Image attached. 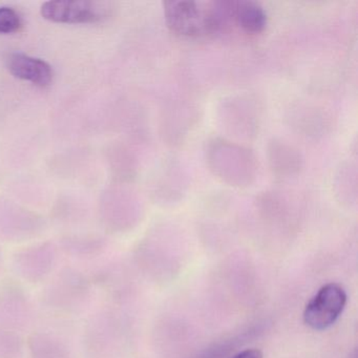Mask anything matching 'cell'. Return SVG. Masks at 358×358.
I'll return each mask as SVG.
<instances>
[{
	"mask_svg": "<svg viewBox=\"0 0 358 358\" xmlns=\"http://www.w3.org/2000/svg\"><path fill=\"white\" fill-rule=\"evenodd\" d=\"M165 20L173 32L182 36L200 37L213 34L229 16L228 3H205L173 0L164 3Z\"/></svg>",
	"mask_w": 358,
	"mask_h": 358,
	"instance_id": "1",
	"label": "cell"
},
{
	"mask_svg": "<svg viewBox=\"0 0 358 358\" xmlns=\"http://www.w3.org/2000/svg\"><path fill=\"white\" fill-rule=\"evenodd\" d=\"M1 264H3V261H1V257H0V267H1Z\"/></svg>",
	"mask_w": 358,
	"mask_h": 358,
	"instance_id": "13",
	"label": "cell"
},
{
	"mask_svg": "<svg viewBox=\"0 0 358 358\" xmlns=\"http://www.w3.org/2000/svg\"><path fill=\"white\" fill-rule=\"evenodd\" d=\"M347 293L341 285L335 282L324 285L306 306L303 322L313 330H326L343 313Z\"/></svg>",
	"mask_w": 358,
	"mask_h": 358,
	"instance_id": "3",
	"label": "cell"
},
{
	"mask_svg": "<svg viewBox=\"0 0 358 358\" xmlns=\"http://www.w3.org/2000/svg\"><path fill=\"white\" fill-rule=\"evenodd\" d=\"M32 303L26 290L14 280L0 282V328L20 332L33 320Z\"/></svg>",
	"mask_w": 358,
	"mask_h": 358,
	"instance_id": "4",
	"label": "cell"
},
{
	"mask_svg": "<svg viewBox=\"0 0 358 358\" xmlns=\"http://www.w3.org/2000/svg\"><path fill=\"white\" fill-rule=\"evenodd\" d=\"M27 347L30 358H72L68 345L51 333H33L29 336Z\"/></svg>",
	"mask_w": 358,
	"mask_h": 358,
	"instance_id": "9",
	"label": "cell"
},
{
	"mask_svg": "<svg viewBox=\"0 0 358 358\" xmlns=\"http://www.w3.org/2000/svg\"><path fill=\"white\" fill-rule=\"evenodd\" d=\"M234 358H263V353L257 349H247L236 354Z\"/></svg>",
	"mask_w": 358,
	"mask_h": 358,
	"instance_id": "12",
	"label": "cell"
},
{
	"mask_svg": "<svg viewBox=\"0 0 358 358\" xmlns=\"http://www.w3.org/2000/svg\"><path fill=\"white\" fill-rule=\"evenodd\" d=\"M229 13L238 27L250 34L263 32L267 26L265 11L259 3L252 1L229 3Z\"/></svg>",
	"mask_w": 358,
	"mask_h": 358,
	"instance_id": "8",
	"label": "cell"
},
{
	"mask_svg": "<svg viewBox=\"0 0 358 358\" xmlns=\"http://www.w3.org/2000/svg\"><path fill=\"white\" fill-rule=\"evenodd\" d=\"M22 28V20L11 8H0V34H12Z\"/></svg>",
	"mask_w": 358,
	"mask_h": 358,
	"instance_id": "11",
	"label": "cell"
},
{
	"mask_svg": "<svg viewBox=\"0 0 358 358\" xmlns=\"http://www.w3.org/2000/svg\"><path fill=\"white\" fill-rule=\"evenodd\" d=\"M57 262L55 251L43 247L18 253L12 261V266L18 278L31 284H38L50 278Z\"/></svg>",
	"mask_w": 358,
	"mask_h": 358,
	"instance_id": "6",
	"label": "cell"
},
{
	"mask_svg": "<svg viewBox=\"0 0 358 358\" xmlns=\"http://www.w3.org/2000/svg\"><path fill=\"white\" fill-rule=\"evenodd\" d=\"M26 343L20 332L0 328V358H24Z\"/></svg>",
	"mask_w": 358,
	"mask_h": 358,
	"instance_id": "10",
	"label": "cell"
},
{
	"mask_svg": "<svg viewBox=\"0 0 358 358\" xmlns=\"http://www.w3.org/2000/svg\"><path fill=\"white\" fill-rule=\"evenodd\" d=\"M8 69L15 78L29 81L38 87H48L53 81V70L45 60L26 54H12L8 59Z\"/></svg>",
	"mask_w": 358,
	"mask_h": 358,
	"instance_id": "7",
	"label": "cell"
},
{
	"mask_svg": "<svg viewBox=\"0 0 358 358\" xmlns=\"http://www.w3.org/2000/svg\"><path fill=\"white\" fill-rule=\"evenodd\" d=\"M92 280L74 268H64L45 285L43 303L59 313H77L89 303Z\"/></svg>",
	"mask_w": 358,
	"mask_h": 358,
	"instance_id": "2",
	"label": "cell"
},
{
	"mask_svg": "<svg viewBox=\"0 0 358 358\" xmlns=\"http://www.w3.org/2000/svg\"><path fill=\"white\" fill-rule=\"evenodd\" d=\"M106 13L102 3L85 0L47 1L41 7L43 17L56 24H92L101 20Z\"/></svg>",
	"mask_w": 358,
	"mask_h": 358,
	"instance_id": "5",
	"label": "cell"
}]
</instances>
